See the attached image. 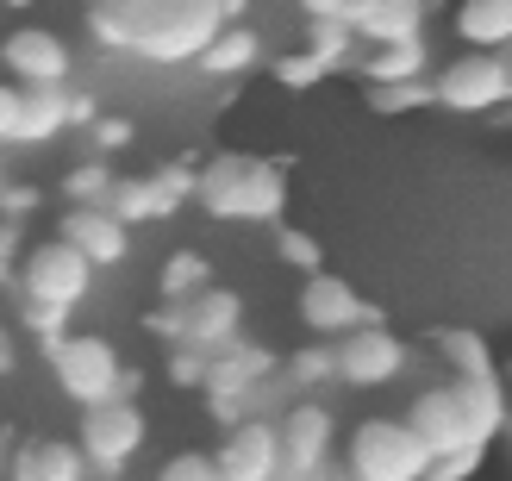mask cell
<instances>
[{"instance_id":"e575fe53","label":"cell","mask_w":512,"mask_h":481,"mask_svg":"<svg viewBox=\"0 0 512 481\" xmlns=\"http://www.w3.org/2000/svg\"><path fill=\"white\" fill-rule=\"evenodd\" d=\"M182 325H188V300H163L157 313H144V332H150V338L182 344Z\"/></svg>"},{"instance_id":"ab89813d","label":"cell","mask_w":512,"mask_h":481,"mask_svg":"<svg viewBox=\"0 0 512 481\" xmlns=\"http://www.w3.org/2000/svg\"><path fill=\"white\" fill-rule=\"evenodd\" d=\"M13 113H19V82H0V150L13 144Z\"/></svg>"},{"instance_id":"d4e9b609","label":"cell","mask_w":512,"mask_h":481,"mask_svg":"<svg viewBox=\"0 0 512 481\" xmlns=\"http://www.w3.org/2000/svg\"><path fill=\"white\" fill-rule=\"evenodd\" d=\"M306 50H313V57L325 63V75H338V69H350L356 63V32L344 19H306Z\"/></svg>"},{"instance_id":"484cf974","label":"cell","mask_w":512,"mask_h":481,"mask_svg":"<svg viewBox=\"0 0 512 481\" xmlns=\"http://www.w3.org/2000/svg\"><path fill=\"white\" fill-rule=\"evenodd\" d=\"M363 88H369V113H381V119L431 107V75H413V82H363Z\"/></svg>"},{"instance_id":"f6af8a7d","label":"cell","mask_w":512,"mask_h":481,"mask_svg":"<svg viewBox=\"0 0 512 481\" xmlns=\"http://www.w3.org/2000/svg\"><path fill=\"white\" fill-rule=\"evenodd\" d=\"M219 13H225V25H232V19H244V13H250V0H219Z\"/></svg>"},{"instance_id":"7c38bea8","label":"cell","mask_w":512,"mask_h":481,"mask_svg":"<svg viewBox=\"0 0 512 481\" xmlns=\"http://www.w3.org/2000/svg\"><path fill=\"white\" fill-rule=\"evenodd\" d=\"M275 438H281V475H300V469L331 463L338 419H331V407H319V400H294V407H281Z\"/></svg>"},{"instance_id":"3957f363","label":"cell","mask_w":512,"mask_h":481,"mask_svg":"<svg viewBox=\"0 0 512 481\" xmlns=\"http://www.w3.org/2000/svg\"><path fill=\"white\" fill-rule=\"evenodd\" d=\"M431 107L444 113H500L512 107V63L500 50H463L431 75Z\"/></svg>"},{"instance_id":"ba28073f","label":"cell","mask_w":512,"mask_h":481,"mask_svg":"<svg viewBox=\"0 0 512 481\" xmlns=\"http://www.w3.org/2000/svg\"><path fill=\"white\" fill-rule=\"evenodd\" d=\"M50 357V375H57V388L75 400V407H94V400H113V382H119V350H113V338H94V332H82V338H57L44 350Z\"/></svg>"},{"instance_id":"cb8c5ba5","label":"cell","mask_w":512,"mask_h":481,"mask_svg":"<svg viewBox=\"0 0 512 481\" xmlns=\"http://www.w3.org/2000/svg\"><path fill=\"white\" fill-rule=\"evenodd\" d=\"M200 288H213V263L200 250H169L163 269H157V294L163 300H194Z\"/></svg>"},{"instance_id":"1f68e13d","label":"cell","mask_w":512,"mask_h":481,"mask_svg":"<svg viewBox=\"0 0 512 481\" xmlns=\"http://www.w3.org/2000/svg\"><path fill=\"white\" fill-rule=\"evenodd\" d=\"M19 325H25V332H38L44 350H50L57 338H69V307H50V300H19Z\"/></svg>"},{"instance_id":"277c9868","label":"cell","mask_w":512,"mask_h":481,"mask_svg":"<svg viewBox=\"0 0 512 481\" xmlns=\"http://www.w3.org/2000/svg\"><path fill=\"white\" fill-rule=\"evenodd\" d=\"M188 200H194V157H175L150 175H113V188H107L100 207L119 225H157V219H175Z\"/></svg>"},{"instance_id":"83f0119b","label":"cell","mask_w":512,"mask_h":481,"mask_svg":"<svg viewBox=\"0 0 512 481\" xmlns=\"http://www.w3.org/2000/svg\"><path fill=\"white\" fill-rule=\"evenodd\" d=\"M481 463H488V444H450V450H431L425 457L419 481H475Z\"/></svg>"},{"instance_id":"44dd1931","label":"cell","mask_w":512,"mask_h":481,"mask_svg":"<svg viewBox=\"0 0 512 481\" xmlns=\"http://www.w3.org/2000/svg\"><path fill=\"white\" fill-rule=\"evenodd\" d=\"M69 88H19V113H13V144H50L69 132Z\"/></svg>"},{"instance_id":"8fae6325","label":"cell","mask_w":512,"mask_h":481,"mask_svg":"<svg viewBox=\"0 0 512 481\" xmlns=\"http://www.w3.org/2000/svg\"><path fill=\"white\" fill-rule=\"evenodd\" d=\"M0 63L13 69L19 88H69L75 50H69L63 32H50V25H13L7 44H0Z\"/></svg>"},{"instance_id":"7bdbcfd3","label":"cell","mask_w":512,"mask_h":481,"mask_svg":"<svg viewBox=\"0 0 512 481\" xmlns=\"http://www.w3.org/2000/svg\"><path fill=\"white\" fill-rule=\"evenodd\" d=\"M13 369H19V350H13V332H7V325H0V382H7Z\"/></svg>"},{"instance_id":"6da1fadb","label":"cell","mask_w":512,"mask_h":481,"mask_svg":"<svg viewBox=\"0 0 512 481\" xmlns=\"http://www.w3.org/2000/svg\"><path fill=\"white\" fill-rule=\"evenodd\" d=\"M219 25V0H88V38L138 63H194Z\"/></svg>"},{"instance_id":"7a4b0ae2","label":"cell","mask_w":512,"mask_h":481,"mask_svg":"<svg viewBox=\"0 0 512 481\" xmlns=\"http://www.w3.org/2000/svg\"><path fill=\"white\" fill-rule=\"evenodd\" d=\"M194 207L219 225H281V213H288V157L219 150L213 163H194Z\"/></svg>"},{"instance_id":"30bf717a","label":"cell","mask_w":512,"mask_h":481,"mask_svg":"<svg viewBox=\"0 0 512 481\" xmlns=\"http://www.w3.org/2000/svg\"><path fill=\"white\" fill-rule=\"evenodd\" d=\"M331 363H338V382L344 388H388L394 375L413 363V350L406 338H394L388 325H356L331 344Z\"/></svg>"},{"instance_id":"74e56055","label":"cell","mask_w":512,"mask_h":481,"mask_svg":"<svg viewBox=\"0 0 512 481\" xmlns=\"http://www.w3.org/2000/svg\"><path fill=\"white\" fill-rule=\"evenodd\" d=\"M38 207V188H25V182H0V219H25Z\"/></svg>"},{"instance_id":"9a60e30c","label":"cell","mask_w":512,"mask_h":481,"mask_svg":"<svg viewBox=\"0 0 512 481\" xmlns=\"http://www.w3.org/2000/svg\"><path fill=\"white\" fill-rule=\"evenodd\" d=\"M281 369V357L269 344H250L244 332L232 338V344H219V350H207V394H244L250 382H263V375H275Z\"/></svg>"},{"instance_id":"ac0fdd59","label":"cell","mask_w":512,"mask_h":481,"mask_svg":"<svg viewBox=\"0 0 512 481\" xmlns=\"http://www.w3.org/2000/svg\"><path fill=\"white\" fill-rule=\"evenodd\" d=\"M256 63H263V38H256V25H244V19L219 25L207 38V50L194 57V69L213 75V82H238V75H250Z\"/></svg>"},{"instance_id":"b9f144b4","label":"cell","mask_w":512,"mask_h":481,"mask_svg":"<svg viewBox=\"0 0 512 481\" xmlns=\"http://www.w3.org/2000/svg\"><path fill=\"white\" fill-rule=\"evenodd\" d=\"M138 388H144V369H132V363H119V382H113V400H138Z\"/></svg>"},{"instance_id":"bcb514c9","label":"cell","mask_w":512,"mask_h":481,"mask_svg":"<svg viewBox=\"0 0 512 481\" xmlns=\"http://www.w3.org/2000/svg\"><path fill=\"white\" fill-rule=\"evenodd\" d=\"M494 444H500V450H506V457H512V413L500 419V432H494Z\"/></svg>"},{"instance_id":"836d02e7","label":"cell","mask_w":512,"mask_h":481,"mask_svg":"<svg viewBox=\"0 0 512 481\" xmlns=\"http://www.w3.org/2000/svg\"><path fill=\"white\" fill-rule=\"evenodd\" d=\"M157 481H225L213 457H200V450H182V457H169Z\"/></svg>"},{"instance_id":"f546056e","label":"cell","mask_w":512,"mask_h":481,"mask_svg":"<svg viewBox=\"0 0 512 481\" xmlns=\"http://www.w3.org/2000/svg\"><path fill=\"white\" fill-rule=\"evenodd\" d=\"M281 375H288L294 388H319V382H338V363H331V344H300L294 357H281Z\"/></svg>"},{"instance_id":"2e32d148","label":"cell","mask_w":512,"mask_h":481,"mask_svg":"<svg viewBox=\"0 0 512 481\" xmlns=\"http://www.w3.org/2000/svg\"><path fill=\"white\" fill-rule=\"evenodd\" d=\"M244 332V300L232 288H200L188 300V325H182V344H200V350H219Z\"/></svg>"},{"instance_id":"f35d334b","label":"cell","mask_w":512,"mask_h":481,"mask_svg":"<svg viewBox=\"0 0 512 481\" xmlns=\"http://www.w3.org/2000/svg\"><path fill=\"white\" fill-rule=\"evenodd\" d=\"M63 119H69V132H88V125L100 119V100H94V94H75V88H69V107H63Z\"/></svg>"},{"instance_id":"5bb4252c","label":"cell","mask_w":512,"mask_h":481,"mask_svg":"<svg viewBox=\"0 0 512 481\" xmlns=\"http://www.w3.org/2000/svg\"><path fill=\"white\" fill-rule=\"evenodd\" d=\"M57 238L69 250H82V263H94V269H119L132 257V225H119L107 207H69Z\"/></svg>"},{"instance_id":"4fadbf2b","label":"cell","mask_w":512,"mask_h":481,"mask_svg":"<svg viewBox=\"0 0 512 481\" xmlns=\"http://www.w3.org/2000/svg\"><path fill=\"white\" fill-rule=\"evenodd\" d=\"M213 463H219L225 481H275L281 475L275 419H238V425H225V444H219Z\"/></svg>"},{"instance_id":"4316f807","label":"cell","mask_w":512,"mask_h":481,"mask_svg":"<svg viewBox=\"0 0 512 481\" xmlns=\"http://www.w3.org/2000/svg\"><path fill=\"white\" fill-rule=\"evenodd\" d=\"M275 263H288L294 275H319L325 269V244L306 225H275Z\"/></svg>"},{"instance_id":"8d00e7d4","label":"cell","mask_w":512,"mask_h":481,"mask_svg":"<svg viewBox=\"0 0 512 481\" xmlns=\"http://www.w3.org/2000/svg\"><path fill=\"white\" fill-rule=\"evenodd\" d=\"M19 250H25V238H19V219H0V288H13Z\"/></svg>"},{"instance_id":"5b68a950","label":"cell","mask_w":512,"mask_h":481,"mask_svg":"<svg viewBox=\"0 0 512 481\" xmlns=\"http://www.w3.org/2000/svg\"><path fill=\"white\" fill-rule=\"evenodd\" d=\"M344 457H350L344 475H356V481H419L431 450L413 438V425H406V419H363L350 432Z\"/></svg>"},{"instance_id":"60d3db41","label":"cell","mask_w":512,"mask_h":481,"mask_svg":"<svg viewBox=\"0 0 512 481\" xmlns=\"http://www.w3.org/2000/svg\"><path fill=\"white\" fill-rule=\"evenodd\" d=\"M350 7H356V0H300L306 19H344V25H350Z\"/></svg>"},{"instance_id":"d590c367","label":"cell","mask_w":512,"mask_h":481,"mask_svg":"<svg viewBox=\"0 0 512 481\" xmlns=\"http://www.w3.org/2000/svg\"><path fill=\"white\" fill-rule=\"evenodd\" d=\"M88 138H94L100 150H125V144H132V119H125V113H100V119L88 125Z\"/></svg>"},{"instance_id":"ffe728a7","label":"cell","mask_w":512,"mask_h":481,"mask_svg":"<svg viewBox=\"0 0 512 481\" xmlns=\"http://www.w3.org/2000/svg\"><path fill=\"white\" fill-rule=\"evenodd\" d=\"M363 82H413V75H431V44L419 38H394V44H363L350 63Z\"/></svg>"},{"instance_id":"e0dca14e","label":"cell","mask_w":512,"mask_h":481,"mask_svg":"<svg viewBox=\"0 0 512 481\" xmlns=\"http://www.w3.org/2000/svg\"><path fill=\"white\" fill-rule=\"evenodd\" d=\"M350 32H356V44L419 38L425 32V0H356V7H350Z\"/></svg>"},{"instance_id":"d6a6232c","label":"cell","mask_w":512,"mask_h":481,"mask_svg":"<svg viewBox=\"0 0 512 481\" xmlns=\"http://www.w3.org/2000/svg\"><path fill=\"white\" fill-rule=\"evenodd\" d=\"M169 382L175 388H200L207 382V350L200 344H169Z\"/></svg>"},{"instance_id":"9c48e42d","label":"cell","mask_w":512,"mask_h":481,"mask_svg":"<svg viewBox=\"0 0 512 481\" xmlns=\"http://www.w3.org/2000/svg\"><path fill=\"white\" fill-rule=\"evenodd\" d=\"M294 313H300V325L313 338H344V332H356V325H388V313H381L375 300H363L344 275H331V269H319V275L300 282Z\"/></svg>"},{"instance_id":"d6986e66","label":"cell","mask_w":512,"mask_h":481,"mask_svg":"<svg viewBox=\"0 0 512 481\" xmlns=\"http://www.w3.org/2000/svg\"><path fill=\"white\" fill-rule=\"evenodd\" d=\"M450 32L463 50H512V0H456Z\"/></svg>"},{"instance_id":"ee69618b","label":"cell","mask_w":512,"mask_h":481,"mask_svg":"<svg viewBox=\"0 0 512 481\" xmlns=\"http://www.w3.org/2000/svg\"><path fill=\"white\" fill-rule=\"evenodd\" d=\"M275 481H344L331 463H319V469H300V475H275Z\"/></svg>"},{"instance_id":"4dcf8cb0","label":"cell","mask_w":512,"mask_h":481,"mask_svg":"<svg viewBox=\"0 0 512 481\" xmlns=\"http://www.w3.org/2000/svg\"><path fill=\"white\" fill-rule=\"evenodd\" d=\"M269 75H275V82L288 88V94H306V88H319V82H325V63L313 57V50H288V57H275V63H269Z\"/></svg>"},{"instance_id":"8992f818","label":"cell","mask_w":512,"mask_h":481,"mask_svg":"<svg viewBox=\"0 0 512 481\" xmlns=\"http://www.w3.org/2000/svg\"><path fill=\"white\" fill-rule=\"evenodd\" d=\"M19 300H50V307H82L94 288V263H82V250H69L63 238H44L32 250H19Z\"/></svg>"},{"instance_id":"603a6c76","label":"cell","mask_w":512,"mask_h":481,"mask_svg":"<svg viewBox=\"0 0 512 481\" xmlns=\"http://www.w3.org/2000/svg\"><path fill=\"white\" fill-rule=\"evenodd\" d=\"M431 350L444 357L450 375H494V369H500V363H494V350H488V338L469 332V325H444V332L431 338Z\"/></svg>"},{"instance_id":"7dc6e473","label":"cell","mask_w":512,"mask_h":481,"mask_svg":"<svg viewBox=\"0 0 512 481\" xmlns=\"http://www.w3.org/2000/svg\"><path fill=\"white\" fill-rule=\"evenodd\" d=\"M7 450H13V438H7V432H0V475H7Z\"/></svg>"},{"instance_id":"7402d4cb","label":"cell","mask_w":512,"mask_h":481,"mask_svg":"<svg viewBox=\"0 0 512 481\" xmlns=\"http://www.w3.org/2000/svg\"><path fill=\"white\" fill-rule=\"evenodd\" d=\"M7 475L13 481H82L88 475V463H82V450L75 444H19L13 450V463H7Z\"/></svg>"},{"instance_id":"52a82bcc","label":"cell","mask_w":512,"mask_h":481,"mask_svg":"<svg viewBox=\"0 0 512 481\" xmlns=\"http://www.w3.org/2000/svg\"><path fill=\"white\" fill-rule=\"evenodd\" d=\"M75 450H82V463L94 475H119L144 450V413H138V400H94V407H82Z\"/></svg>"},{"instance_id":"c3c4849f","label":"cell","mask_w":512,"mask_h":481,"mask_svg":"<svg viewBox=\"0 0 512 481\" xmlns=\"http://www.w3.org/2000/svg\"><path fill=\"white\" fill-rule=\"evenodd\" d=\"M0 7H7V13H25V7H32V0H0Z\"/></svg>"},{"instance_id":"681fc988","label":"cell","mask_w":512,"mask_h":481,"mask_svg":"<svg viewBox=\"0 0 512 481\" xmlns=\"http://www.w3.org/2000/svg\"><path fill=\"white\" fill-rule=\"evenodd\" d=\"M0 182H7V163H0Z\"/></svg>"},{"instance_id":"f1b7e54d","label":"cell","mask_w":512,"mask_h":481,"mask_svg":"<svg viewBox=\"0 0 512 481\" xmlns=\"http://www.w3.org/2000/svg\"><path fill=\"white\" fill-rule=\"evenodd\" d=\"M107 188H113V163H107V157L75 163V169L63 175V200H69V207H100V200H107Z\"/></svg>"},{"instance_id":"f907efd6","label":"cell","mask_w":512,"mask_h":481,"mask_svg":"<svg viewBox=\"0 0 512 481\" xmlns=\"http://www.w3.org/2000/svg\"><path fill=\"white\" fill-rule=\"evenodd\" d=\"M344 481H356V475H344Z\"/></svg>"}]
</instances>
